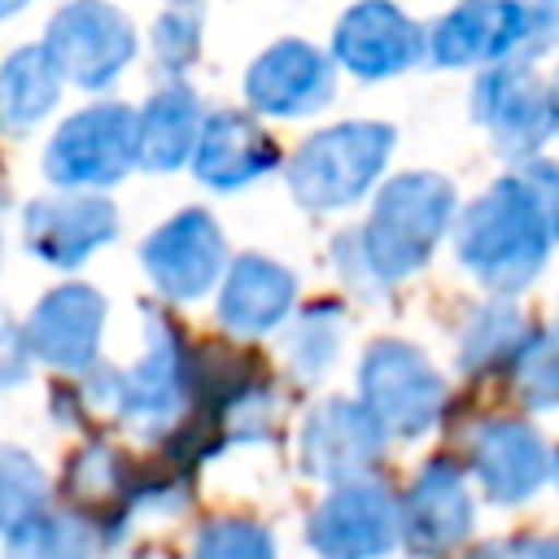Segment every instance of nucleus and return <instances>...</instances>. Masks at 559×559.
Here are the masks:
<instances>
[{
    "instance_id": "nucleus-1",
    "label": "nucleus",
    "mask_w": 559,
    "mask_h": 559,
    "mask_svg": "<svg viewBox=\"0 0 559 559\" xmlns=\"http://www.w3.org/2000/svg\"><path fill=\"white\" fill-rule=\"evenodd\" d=\"M459 218V192L437 170H402L376 188L362 227L332 245L336 271L358 293H380L419 271Z\"/></svg>"
},
{
    "instance_id": "nucleus-2",
    "label": "nucleus",
    "mask_w": 559,
    "mask_h": 559,
    "mask_svg": "<svg viewBox=\"0 0 559 559\" xmlns=\"http://www.w3.org/2000/svg\"><path fill=\"white\" fill-rule=\"evenodd\" d=\"M559 227L537 197V188L511 170L498 175L467 210L454 218V253L489 293H520L546 266Z\"/></svg>"
},
{
    "instance_id": "nucleus-3",
    "label": "nucleus",
    "mask_w": 559,
    "mask_h": 559,
    "mask_svg": "<svg viewBox=\"0 0 559 559\" xmlns=\"http://www.w3.org/2000/svg\"><path fill=\"white\" fill-rule=\"evenodd\" d=\"M393 144H397V131L393 122H380V118H345V122L319 127L293 148L284 166L288 192L297 197V205L314 214L349 210L380 188Z\"/></svg>"
},
{
    "instance_id": "nucleus-4",
    "label": "nucleus",
    "mask_w": 559,
    "mask_h": 559,
    "mask_svg": "<svg viewBox=\"0 0 559 559\" xmlns=\"http://www.w3.org/2000/svg\"><path fill=\"white\" fill-rule=\"evenodd\" d=\"M44 175L57 188H114L140 166L135 144V105L92 100L66 114L44 144Z\"/></svg>"
},
{
    "instance_id": "nucleus-5",
    "label": "nucleus",
    "mask_w": 559,
    "mask_h": 559,
    "mask_svg": "<svg viewBox=\"0 0 559 559\" xmlns=\"http://www.w3.org/2000/svg\"><path fill=\"white\" fill-rule=\"evenodd\" d=\"M44 48L79 92H109L140 57V31L114 0H61L44 22Z\"/></svg>"
},
{
    "instance_id": "nucleus-6",
    "label": "nucleus",
    "mask_w": 559,
    "mask_h": 559,
    "mask_svg": "<svg viewBox=\"0 0 559 559\" xmlns=\"http://www.w3.org/2000/svg\"><path fill=\"white\" fill-rule=\"evenodd\" d=\"M192 393V358L175 332V323H166L162 314H148V349L135 367L127 371H96L87 397L118 411L127 424L157 432L170 428L183 411Z\"/></svg>"
},
{
    "instance_id": "nucleus-7",
    "label": "nucleus",
    "mask_w": 559,
    "mask_h": 559,
    "mask_svg": "<svg viewBox=\"0 0 559 559\" xmlns=\"http://www.w3.org/2000/svg\"><path fill=\"white\" fill-rule=\"evenodd\" d=\"M472 118L507 162H524L555 140L550 79L528 57L485 66L472 79Z\"/></svg>"
},
{
    "instance_id": "nucleus-8",
    "label": "nucleus",
    "mask_w": 559,
    "mask_h": 559,
    "mask_svg": "<svg viewBox=\"0 0 559 559\" xmlns=\"http://www.w3.org/2000/svg\"><path fill=\"white\" fill-rule=\"evenodd\" d=\"M336 74L341 66L332 61L328 48L301 39V35H280L271 39L240 74V96L245 109L258 118H314L336 100Z\"/></svg>"
},
{
    "instance_id": "nucleus-9",
    "label": "nucleus",
    "mask_w": 559,
    "mask_h": 559,
    "mask_svg": "<svg viewBox=\"0 0 559 559\" xmlns=\"http://www.w3.org/2000/svg\"><path fill=\"white\" fill-rule=\"evenodd\" d=\"M328 52L345 74L384 83L428 61V26H419L397 0H354L336 17Z\"/></svg>"
},
{
    "instance_id": "nucleus-10",
    "label": "nucleus",
    "mask_w": 559,
    "mask_h": 559,
    "mask_svg": "<svg viewBox=\"0 0 559 559\" xmlns=\"http://www.w3.org/2000/svg\"><path fill=\"white\" fill-rule=\"evenodd\" d=\"M358 384H362V406L393 437L428 432L445 406L441 376L419 349L402 341H376L358 367Z\"/></svg>"
},
{
    "instance_id": "nucleus-11",
    "label": "nucleus",
    "mask_w": 559,
    "mask_h": 559,
    "mask_svg": "<svg viewBox=\"0 0 559 559\" xmlns=\"http://www.w3.org/2000/svg\"><path fill=\"white\" fill-rule=\"evenodd\" d=\"M319 559H384L402 542V502L380 480H341L306 524Z\"/></svg>"
},
{
    "instance_id": "nucleus-12",
    "label": "nucleus",
    "mask_w": 559,
    "mask_h": 559,
    "mask_svg": "<svg viewBox=\"0 0 559 559\" xmlns=\"http://www.w3.org/2000/svg\"><path fill=\"white\" fill-rule=\"evenodd\" d=\"M511 57H528L524 0H454L428 26V66L437 70H485Z\"/></svg>"
},
{
    "instance_id": "nucleus-13",
    "label": "nucleus",
    "mask_w": 559,
    "mask_h": 559,
    "mask_svg": "<svg viewBox=\"0 0 559 559\" xmlns=\"http://www.w3.org/2000/svg\"><path fill=\"white\" fill-rule=\"evenodd\" d=\"M118 236V205L96 188H61L22 210V240L48 266H79Z\"/></svg>"
},
{
    "instance_id": "nucleus-14",
    "label": "nucleus",
    "mask_w": 559,
    "mask_h": 559,
    "mask_svg": "<svg viewBox=\"0 0 559 559\" xmlns=\"http://www.w3.org/2000/svg\"><path fill=\"white\" fill-rule=\"evenodd\" d=\"M140 262L166 297L192 301L210 293V284H218L227 266V245L214 214L201 205H188L148 231V240L140 245Z\"/></svg>"
},
{
    "instance_id": "nucleus-15",
    "label": "nucleus",
    "mask_w": 559,
    "mask_h": 559,
    "mask_svg": "<svg viewBox=\"0 0 559 559\" xmlns=\"http://www.w3.org/2000/svg\"><path fill=\"white\" fill-rule=\"evenodd\" d=\"M188 166L197 183L214 192H240L280 170V144L253 109H210L201 118V135Z\"/></svg>"
},
{
    "instance_id": "nucleus-16",
    "label": "nucleus",
    "mask_w": 559,
    "mask_h": 559,
    "mask_svg": "<svg viewBox=\"0 0 559 559\" xmlns=\"http://www.w3.org/2000/svg\"><path fill=\"white\" fill-rule=\"evenodd\" d=\"M384 428L362 402L328 397L319 402L301 424V467L319 480H358L376 467L384 450Z\"/></svg>"
},
{
    "instance_id": "nucleus-17",
    "label": "nucleus",
    "mask_w": 559,
    "mask_h": 559,
    "mask_svg": "<svg viewBox=\"0 0 559 559\" xmlns=\"http://www.w3.org/2000/svg\"><path fill=\"white\" fill-rule=\"evenodd\" d=\"M472 467L493 502H524L550 472L546 441L524 419H489L472 437Z\"/></svg>"
},
{
    "instance_id": "nucleus-18",
    "label": "nucleus",
    "mask_w": 559,
    "mask_h": 559,
    "mask_svg": "<svg viewBox=\"0 0 559 559\" xmlns=\"http://www.w3.org/2000/svg\"><path fill=\"white\" fill-rule=\"evenodd\" d=\"M100 328H105L100 293L87 284H61L35 306V314L26 323V341H31L35 358H44L61 371H83L96 358Z\"/></svg>"
},
{
    "instance_id": "nucleus-19",
    "label": "nucleus",
    "mask_w": 559,
    "mask_h": 559,
    "mask_svg": "<svg viewBox=\"0 0 559 559\" xmlns=\"http://www.w3.org/2000/svg\"><path fill=\"white\" fill-rule=\"evenodd\" d=\"M467 533H472V493L463 485V472L450 459H432L402 498V537L424 555H441L454 550Z\"/></svg>"
},
{
    "instance_id": "nucleus-20",
    "label": "nucleus",
    "mask_w": 559,
    "mask_h": 559,
    "mask_svg": "<svg viewBox=\"0 0 559 559\" xmlns=\"http://www.w3.org/2000/svg\"><path fill=\"white\" fill-rule=\"evenodd\" d=\"M205 105L188 79L157 83L144 105L135 109V144H140V170L170 175L192 162L197 135H201Z\"/></svg>"
},
{
    "instance_id": "nucleus-21",
    "label": "nucleus",
    "mask_w": 559,
    "mask_h": 559,
    "mask_svg": "<svg viewBox=\"0 0 559 559\" xmlns=\"http://www.w3.org/2000/svg\"><path fill=\"white\" fill-rule=\"evenodd\" d=\"M293 297H297V280L288 266L262 253H240L223 275L218 319L236 336H262L288 319Z\"/></svg>"
},
{
    "instance_id": "nucleus-22",
    "label": "nucleus",
    "mask_w": 559,
    "mask_h": 559,
    "mask_svg": "<svg viewBox=\"0 0 559 559\" xmlns=\"http://www.w3.org/2000/svg\"><path fill=\"white\" fill-rule=\"evenodd\" d=\"M66 74L52 61V52L44 48V39L17 44L0 57V135L22 140L31 131H39L52 109L61 105L66 92Z\"/></svg>"
},
{
    "instance_id": "nucleus-23",
    "label": "nucleus",
    "mask_w": 559,
    "mask_h": 559,
    "mask_svg": "<svg viewBox=\"0 0 559 559\" xmlns=\"http://www.w3.org/2000/svg\"><path fill=\"white\" fill-rule=\"evenodd\" d=\"M205 44V0H166L148 26L153 70L166 79H183Z\"/></svg>"
},
{
    "instance_id": "nucleus-24",
    "label": "nucleus",
    "mask_w": 559,
    "mask_h": 559,
    "mask_svg": "<svg viewBox=\"0 0 559 559\" xmlns=\"http://www.w3.org/2000/svg\"><path fill=\"white\" fill-rule=\"evenodd\" d=\"M92 555V524L83 515L57 511V515H26L9 528L4 559H87Z\"/></svg>"
},
{
    "instance_id": "nucleus-25",
    "label": "nucleus",
    "mask_w": 559,
    "mask_h": 559,
    "mask_svg": "<svg viewBox=\"0 0 559 559\" xmlns=\"http://www.w3.org/2000/svg\"><path fill=\"white\" fill-rule=\"evenodd\" d=\"M524 341H528V323L511 306H485L463 328L459 362H463V371H489V367L520 358Z\"/></svg>"
},
{
    "instance_id": "nucleus-26",
    "label": "nucleus",
    "mask_w": 559,
    "mask_h": 559,
    "mask_svg": "<svg viewBox=\"0 0 559 559\" xmlns=\"http://www.w3.org/2000/svg\"><path fill=\"white\" fill-rule=\"evenodd\" d=\"M341 332H345L341 306H332V301L310 306V310L293 323V332H288V367H293L301 380H319V376L336 362Z\"/></svg>"
},
{
    "instance_id": "nucleus-27",
    "label": "nucleus",
    "mask_w": 559,
    "mask_h": 559,
    "mask_svg": "<svg viewBox=\"0 0 559 559\" xmlns=\"http://www.w3.org/2000/svg\"><path fill=\"white\" fill-rule=\"evenodd\" d=\"M44 493H48V480H44L39 463L26 450L0 445V533L22 524L26 515H35Z\"/></svg>"
},
{
    "instance_id": "nucleus-28",
    "label": "nucleus",
    "mask_w": 559,
    "mask_h": 559,
    "mask_svg": "<svg viewBox=\"0 0 559 559\" xmlns=\"http://www.w3.org/2000/svg\"><path fill=\"white\" fill-rule=\"evenodd\" d=\"M515 380H520V397L528 406L542 411V406L559 402V323H550L524 341V349L515 358Z\"/></svg>"
},
{
    "instance_id": "nucleus-29",
    "label": "nucleus",
    "mask_w": 559,
    "mask_h": 559,
    "mask_svg": "<svg viewBox=\"0 0 559 559\" xmlns=\"http://www.w3.org/2000/svg\"><path fill=\"white\" fill-rule=\"evenodd\" d=\"M192 559H275V537L253 520H214L197 533Z\"/></svg>"
},
{
    "instance_id": "nucleus-30",
    "label": "nucleus",
    "mask_w": 559,
    "mask_h": 559,
    "mask_svg": "<svg viewBox=\"0 0 559 559\" xmlns=\"http://www.w3.org/2000/svg\"><path fill=\"white\" fill-rule=\"evenodd\" d=\"M66 489L79 498V502H109V498H122L127 480H122V459L109 450V445H87L74 454L70 472H66Z\"/></svg>"
},
{
    "instance_id": "nucleus-31",
    "label": "nucleus",
    "mask_w": 559,
    "mask_h": 559,
    "mask_svg": "<svg viewBox=\"0 0 559 559\" xmlns=\"http://www.w3.org/2000/svg\"><path fill=\"white\" fill-rule=\"evenodd\" d=\"M31 358H35V349H31L26 332H17L13 323H0V389L26 380Z\"/></svg>"
},
{
    "instance_id": "nucleus-32",
    "label": "nucleus",
    "mask_w": 559,
    "mask_h": 559,
    "mask_svg": "<svg viewBox=\"0 0 559 559\" xmlns=\"http://www.w3.org/2000/svg\"><path fill=\"white\" fill-rule=\"evenodd\" d=\"M524 4H528V61H537L559 44V0H524Z\"/></svg>"
},
{
    "instance_id": "nucleus-33",
    "label": "nucleus",
    "mask_w": 559,
    "mask_h": 559,
    "mask_svg": "<svg viewBox=\"0 0 559 559\" xmlns=\"http://www.w3.org/2000/svg\"><path fill=\"white\" fill-rule=\"evenodd\" d=\"M520 559H559V537H537L520 550Z\"/></svg>"
},
{
    "instance_id": "nucleus-34",
    "label": "nucleus",
    "mask_w": 559,
    "mask_h": 559,
    "mask_svg": "<svg viewBox=\"0 0 559 559\" xmlns=\"http://www.w3.org/2000/svg\"><path fill=\"white\" fill-rule=\"evenodd\" d=\"M31 4H35V0H0V26H4V22H13L17 13H26Z\"/></svg>"
},
{
    "instance_id": "nucleus-35",
    "label": "nucleus",
    "mask_w": 559,
    "mask_h": 559,
    "mask_svg": "<svg viewBox=\"0 0 559 559\" xmlns=\"http://www.w3.org/2000/svg\"><path fill=\"white\" fill-rule=\"evenodd\" d=\"M550 105H555V140H559V66L550 74Z\"/></svg>"
},
{
    "instance_id": "nucleus-36",
    "label": "nucleus",
    "mask_w": 559,
    "mask_h": 559,
    "mask_svg": "<svg viewBox=\"0 0 559 559\" xmlns=\"http://www.w3.org/2000/svg\"><path fill=\"white\" fill-rule=\"evenodd\" d=\"M467 559H507V550H502V546H480V550H472Z\"/></svg>"
},
{
    "instance_id": "nucleus-37",
    "label": "nucleus",
    "mask_w": 559,
    "mask_h": 559,
    "mask_svg": "<svg viewBox=\"0 0 559 559\" xmlns=\"http://www.w3.org/2000/svg\"><path fill=\"white\" fill-rule=\"evenodd\" d=\"M555 480H559V454H555Z\"/></svg>"
}]
</instances>
